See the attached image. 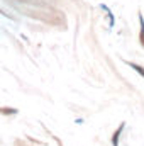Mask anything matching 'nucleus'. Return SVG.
I'll return each instance as SVG.
<instances>
[{
	"label": "nucleus",
	"mask_w": 144,
	"mask_h": 146,
	"mask_svg": "<svg viewBox=\"0 0 144 146\" xmlns=\"http://www.w3.org/2000/svg\"><path fill=\"white\" fill-rule=\"evenodd\" d=\"M122 129H124V122L117 127V133H115V134H114V138H112V145H114V146H119V136H120Z\"/></svg>",
	"instance_id": "f257e3e1"
},
{
	"label": "nucleus",
	"mask_w": 144,
	"mask_h": 146,
	"mask_svg": "<svg viewBox=\"0 0 144 146\" xmlns=\"http://www.w3.org/2000/svg\"><path fill=\"white\" fill-rule=\"evenodd\" d=\"M127 65H129L131 68H134V70L139 73L141 76H144V68H143V66H139V65H136V63H127Z\"/></svg>",
	"instance_id": "f03ea898"
},
{
	"label": "nucleus",
	"mask_w": 144,
	"mask_h": 146,
	"mask_svg": "<svg viewBox=\"0 0 144 146\" xmlns=\"http://www.w3.org/2000/svg\"><path fill=\"white\" fill-rule=\"evenodd\" d=\"M139 22H141V42L144 46V19H143V14H139Z\"/></svg>",
	"instance_id": "7ed1b4c3"
}]
</instances>
